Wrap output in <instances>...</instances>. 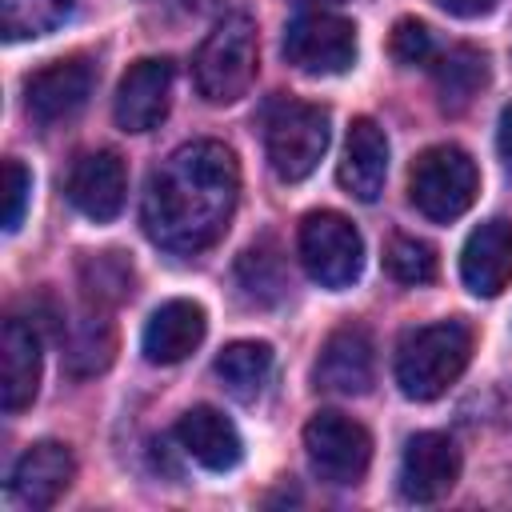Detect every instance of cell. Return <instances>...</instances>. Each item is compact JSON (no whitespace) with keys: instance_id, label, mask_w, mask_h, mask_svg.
<instances>
[{"instance_id":"cell-7","label":"cell","mask_w":512,"mask_h":512,"mask_svg":"<svg viewBox=\"0 0 512 512\" xmlns=\"http://www.w3.org/2000/svg\"><path fill=\"white\" fill-rule=\"evenodd\" d=\"M304 452L320 480L348 488L360 484L372 464V436L364 424L340 412H316L304 424Z\"/></svg>"},{"instance_id":"cell-29","label":"cell","mask_w":512,"mask_h":512,"mask_svg":"<svg viewBox=\"0 0 512 512\" xmlns=\"http://www.w3.org/2000/svg\"><path fill=\"white\" fill-rule=\"evenodd\" d=\"M496 144H500V156H504V164L512 168V104H504V112H500V128H496Z\"/></svg>"},{"instance_id":"cell-5","label":"cell","mask_w":512,"mask_h":512,"mask_svg":"<svg viewBox=\"0 0 512 512\" xmlns=\"http://www.w3.org/2000/svg\"><path fill=\"white\" fill-rule=\"evenodd\" d=\"M480 192V172H476V160L456 148V144H436V148H424L408 172V196L412 204L428 216V220H456L472 208Z\"/></svg>"},{"instance_id":"cell-14","label":"cell","mask_w":512,"mask_h":512,"mask_svg":"<svg viewBox=\"0 0 512 512\" xmlns=\"http://www.w3.org/2000/svg\"><path fill=\"white\" fill-rule=\"evenodd\" d=\"M124 192H128V172L124 160L116 152H88L72 164L68 172V200L76 204V212H84L96 224H108L120 216L124 208Z\"/></svg>"},{"instance_id":"cell-28","label":"cell","mask_w":512,"mask_h":512,"mask_svg":"<svg viewBox=\"0 0 512 512\" xmlns=\"http://www.w3.org/2000/svg\"><path fill=\"white\" fill-rule=\"evenodd\" d=\"M28 192H32V176L20 160H4V232H16L28 208Z\"/></svg>"},{"instance_id":"cell-20","label":"cell","mask_w":512,"mask_h":512,"mask_svg":"<svg viewBox=\"0 0 512 512\" xmlns=\"http://www.w3.org/2000/svg\"><path fill=\"white\" fill-rule=\"evenodd\" d=\"M272 372V348L264 340H236L216 356V376L236 400H252Z\"/></svg>"},{"instance_id":"cell-26","label":"cell","mask_w":512,"mask_h":512,"mask_svg":"<svg viewBox=\"0 0 512 512\" xmlns=\"http://www.w3.org/2000/svg\"><path fill=\"white\" fill-rule=\"evenodd\" d=\"M80 276H84V288L96 300H124V296H132V264L120 252L84 256L80 260Z\"/></svg>"},{"instance_id":"cell-16","label":"cell","mask_w":512,"mask_h":512,"mask_svg":"<svg viewBox=\"0 0 512 512\" xmlns=\"http://www.w3.org/2000/svg\"><path fill=\"white\" fill-rule=\"evenodd\" d=\"M204 332H208V320L196 300H164L144 324V336H140L144 360L148 364H180L184 356H192L200 348Z\"/></svg>"},{"instance_id":"cell-9","label":"cell","mask_w":512,"mask_h":512,"mask_svg":"<svg viewBox=\"0 0 512 512\" xmlns=\"http://www.w3.org/2000/svg\"><path fill=\"white\" fill-rule=\"evenodd\" d=\"M92 84H96V68L84 56L56 60L24 80V108L40 128L64 124L88 104Z\"/></svg>"},{"instance_id":"cell-1","label":"cell","mask_w":512,"mask_h":512,"mask_svg":"<svg viewBox=\"0 0 512 512\" xmlns=\"http://www.w3.org/2000/svg\"><path fill=\"white\" fill-rule=\"evenodd\" d=\"M240 164L220 140L180 144L144 188L140 220L152 244L176 256H196L212 248L236 212Z\"/></svg>"},{"instance_id":"cell-24","label":"cell","mask_w":512,"mask_h":512,"mask_svg":"<svg viewBox=\"0 0 512 512\" xmlns=\"http://www.w3.org/2000/svg\"><path fill=\"white\" fill-rule=\"evenodd\" d=\"M236 284L244 288L248 300L256 304H276L284 296V268H280V256L272 244H256L240 256L236 264Z\"/></svg>"},{"instance_id":"cell-27","label":"cell","mask_w":512,"mask_h":512,"mask_svg":"<svg viewBox=\"0 0 512 512\" xmlns=\"http://www.w3.org/2000/svg\"><path fill=\"white\" fill-rule=\"evenodd\" d=\"M392 56L400 64H428L432 60V32L420 20H396L392 28Z\"/></svg>"},{"instance_id":"cell-21","label":"cell","mask_w":512,"mask_h":512,"mask_svg":"<svg viewBox=\"0 0 512 512\" xmlns=\"http://www.w3.org/2000/svg\"><path fill=\"white\" fill-rule=\"evenodd\" d=\"M488 80V56L460 44V48H448L436 64V88H440V104L444 108H464Z\"/></svg>"},{"instance_id":"cell-15","label":"cell","mask_w":512,"mask_h":512,"mask_svg":"<svg viewBox=\"0 0 512 512\" xmlns=\"http://www.w3.org/2000/svg\"><path fill=\"white\" fill-rule=\"evenodd\" d=\"M460 280L476 296H500L512 284V224L484 220L460 252Z\"/></svg>"},{"instance_id":"cell-31","label":"cell","mask_w":512,"mask_h":512,"mask_svg":"<svg viewBox=\"0 0 512 512\" xmlns=\"http://www.w3.org/2000/svg\"><path fill=\"white\" fill-rule=\"evenodd\" d=\"M292 4H300V8H328V4H340V0H292Z\"/></svg>"},{"instance_id":"cell-4","label":"cell","mask_w":512,"mask_h":512,"mask_svg":"<svg viewBox=\"0 0 512 512\" xmlns=\"http://www.w3.org/2000/svg\"><path fill=\"white\" fill-rule=\"evenodd\" d=\"M328 108L308 100H276L264 116V152L284 184H300L328 152Z\"/></svg>"},{"instance_id":"cell-30","label":"cell","mask_w":512,"mask_h":512,"mask_svg":"<svg viewBox=\"0 0 512 512\" xmlns=\"http://www.w3.org/2000/svg\"><path fill=\"white\" fill-rule=\"evenodd\" d=\"M496 0H440V8H448L452 16H484L492 12Z\"/></svg>"},{"instance_id":"cell-6","label":"cell","mask_w":512,"mask_h":512,"mask_svg":"<svg viewBox=\"0 0 512 512\" xmlns=\"http://www.w3.org/2000/svg\"><path fill=\"white\" fill-rule=\"evenodd\" d=\"M296 244H300L304 272L320 288L340 292V288L356 284V276L364 268V240L352 220H344L340 212H308L300 220Z\"/></svg>"},{"instance_id":"cell-2","label":"cell","mask_w":512,"mask_h":512,"mask_svg":"<svg viewBox=\"0 0 512 512\" xmlns=\"http://www.w3.org/2000/svg\"><path fill=\"white\" fill-rule=\"evenodd\" d=\"M472 356V332L460 320H436L408 328L396 344V384L408 400L444 396Z\"/></svg>"},{"instance_id":"cell-10","label":"cell","mask_w":512,"mask_h":512,"mask_svg":"<svg viewBox=\"0 0 512 512\" xmlns=\"http://www.w3.org/2000/svg\"><path fill=\"white\" fill-rule=\"evenodd\" d=\"M460 480V448L444 432H416L400 456V492L412 504H432Z\"/></svg>"},{"instance_id":"cell-13","label":"cell","mask_w":512,"mask_h":512,"mask_svg":"<svg viewBox=\"0 0 512 512\" xmlns=\"http://www.w3.org/2000/svg\"><path fill=\"white\" fill-rule=\"evenodd\" d=\"M72 476H76L72 452L56 440H40L16 460L12 480H8V496H12V504L40 512V508H52L68 492Z\"/></svg>"},{"instance_id":"cell-19","label":"cell","mask_w":512,"mask_h":512,"mask_svg":"<svg viewBox=\"0 0 512 512\" xmlns=\"http://www.w3.org/2000/svg\"><path fill=\"white\" fill-rule=\"evenodd\" d=\"M176 440H180L184 456H192V460H196L200 468H208V472H228V468H236V464H240V452H244L236 424H232L224 412L208 408V404L188 408V412L180 416Z\"/></svg>"},{"instance_id":"cell-3","label":"cell","mask_w":512,"mask_h":512,"mask_svg":"<svg viewBox=\"0 0 512 512\" xmlns=\"http://www.w3.org/2000/svg\"><path fill=\"white\" fill-rule=\"evenodd\" d=\"M192 80L208 104L240 100L256 80V24L248 16H224L196 48Z\"/></svg>"},{"instance_id":"cell-23","label":"cell","mask_w":512,"mask_h":512,"mask_svg":"<svg viewBox=\"0 0 512 512\" xmlns=\"http://www.w3.org/2000/svg\"><path fill=\"white\" fill-rule=\"evenodd\" d=\"M76 0H0V24L8 40H32L60 28Z\"/></svg>"},{"instance_id":"cell-25","label":"cell","mask_w":512,"mask_h":512,"mask_svg":"<svg viewBox=\"0 0 512 512\" xmlns=\"http://www.w3.org/2000/svg\"><path fill=\"white\" fill-rule=\"evenodd\" d=\"M384 264L400 284H428L436 276V248L420 236H392Z\"/></svg>"},{"instance_id":"cell-11","label":"cell","mask_w":512,"mask_h":512,"mask_svg":"<svg viewBox=\"0 0 512 512\" xmlns=\"http://www.w3.org/2000/svg\"><path fill=\"white\" fill-rule=\"evenodd\" d=\"M168 104H172V64L148 56L120 76L112 112L124 132H152L168 116Z\"/></svg>"},{"instance_id":"cell-12","label":"cell","mask_w":512,"mask_h":512,"mask_svg":"<svg viewBox=\"0 0 512 512\" xmlns=\"http://www.w3.org/2000/svg\"><path fill=\"white\" fill-rule=\"evenodd\" d=\"M376 380V348L360 324L336 328L316 360V388L336 396H364Z\"/></svg>"},{"instance_id":"cell-22","label":"cell","mask_w":512,"mask_h":512,"mask_svg":"<svg viewBox=\"0 0 512 512\" xmlns=\"http://www.w3.org/2000/svg\"><path fill=\"white\" fill-rule=\"evenodd\" d=\"M112 352H116V336H112V324L100 320V316H84L72 324L68 332V348H64V360L72 368V376H96L112 364Z\"/></svg>"},{"instance_id":"cell-8","label":"cell","mask_w":512,"mask_h":512,"mask_svg":"<svg viewBox=\"0 0 512 512\" xmlns=\"http://www.w3.org/2000/svg\"><path fill=\"white\" fill-rule=\"evenodd\" d=\"M284 60L304 76H340L356 64V28L332 12H304L284 32Z\"/></svg>"},{"instance_id":"cell-17","label":"cell","mask_w":512,"mask_h":512,"mask_svg":"<svg viewBox=\"0 0 512 512\" xmlns=\"http://www.w3.org/2000/svg\"><path fill=\"white\" fill-rule=\"evenodd\" d=\"M384 176H388V136L376 120L360 116V120H352L348 140H344L340 184L360 204H372L384 192Z\"/></svg>"},{"instance_id":"cell-18","label":"cell","mask_w":512,"mask_h":512,"mask_svg":"<svg viewBox=\"0 0 512 512\" xmlns=\"http://www.w3.org/2000/svg\"><path fill=\"white\" fill-rule=\"evenodd\" d=\"M40 392V336L24 320H4L0 336V400L4 412H24Z\"/></svg>"}]
</instances>
